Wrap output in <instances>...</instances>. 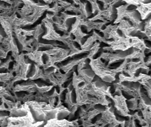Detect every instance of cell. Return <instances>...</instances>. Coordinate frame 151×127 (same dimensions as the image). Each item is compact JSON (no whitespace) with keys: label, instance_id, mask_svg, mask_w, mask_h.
I'll return each instance as SVG.
<instances>
[]
</instances>
